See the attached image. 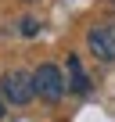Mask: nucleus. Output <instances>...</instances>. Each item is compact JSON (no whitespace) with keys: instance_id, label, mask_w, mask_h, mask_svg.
Here are the masks:
<instances>
[{"instance_id":"1","label":"nucleus","mask_w":115,"mask_h":122,"mask_svg":"<svg viewBox=\"0 0 115 122\" xmlns=\"http://www.w3.org/2000/svg\"><path fill=\"white\" fill-rule=\"evenodd\" d=\"M0 93H4V101H7V104H15V108L29 104V101L36 97L32 76H29V72H22V68H7L4 76H0Z\"/></svg>"},{"instance_id":"2","label":"nucleus","mask_w":115,"mask_h":122,"mask_svg":"<svg viewBox=\"0 0 115 122\" xmlns=\"http://www.w3.org/2000/svg\"><path fill=\"white\" fill-rule=\"evenodd\" d=\"M32 86H36V97L47 101V104H58L65 97V90H68V83H65V76H61L58 65H40L32 72Z\"/></svg>"},{"instance_id":"3","label":"nucleus","mask_w":115,"mask_h":122,"mask_svg":"<svg viewBox=\"0 0 115 122\" xmlns=\"http://www.w3.org/2000/svg\"><path fill=\"white\" fill-rule=\"evenodd\" d=\"M86 47L97 61H115V25L104 22V25H94L86 32Z\"/></svg>"},{"instance_id":"4","label":"nucleus","mask_w":115,"mask_h":122,"mask_svg":"<svg viewBox=\"0 0 115 122\" xmlns=\"http://www.w3.org/2000/svg\"><path fill=\"white\" fill-rule=\"evenodd\" d=\"M65 68H68V79H65V83H68V90H72V93H79V97H83V93H90V79H86L83 61H79L76 54H68V65H65Z\"/></svg>"},{"instance_id":"5","label":"nucleus","mask_w":115,"mask_h":122,"mask_svg":"<svg viewBox=\"0 0 115 122\" xmlns=\"http://www.w3.org/2000/svg\"><path fill=\"white\" fill-rule=\"evenodd\" d=\"M40 32V22L36 18H22V36H36Z\"/></svg>"},{"instance_id":"6","label":"nucleus","mask_w":115,"mask_h":122,"mask_svg":"<svg viewBox=\"0 0 115 122\" xmlns=\"http://www.w3.org/2000/svg\"><path fill=\"white\" fill-rule=\"evenodd\" d=\"M4 111H7V101H4V93H0V118H4Z\"/></svg>"}]
</instances>
